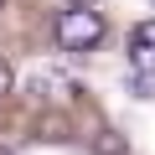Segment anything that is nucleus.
Returning <instances> with one entry per match:
<instances>
[{
    "label": "nucleus",
    "mask_w": 155,
    "mask_h": 155,
    "mask_svg": "<svg viewBox=\"0 0 155 155\" xmlns=\"http://www.w3.org/2000/svg\"><path fill=\"white\" fill-rule=\"evenodd\" d=\"M129 62H134V72L155 78V47H140V52H129Z\"/></svg>",
    "instance_id": "obj_6"
},
{
    "label": "nucleus",
    "mask_w": 155,
    "mask_h": 155,
    "mask_svg": "<svg viewBox=\"0 0 155 155\" xmlns=\"http://www.w3.org/2000/svg\"><path fill=\"white\" fill-rule=\"evenodd\" d=\"M11 88H16V72H11V62H5V57H0V93H11Z\"/></svg>",
    "instance_id": "obj_7"
},
{
    "label": "nucleus",
    "mask_w": 155,
    "mask_h": 155,
    "mask_svg": "<svg viewBox=\"0 0 155 155\" xmlns=\"http://www.w3.org/2000/svg\"><path fill=\"white\" fill-rule=\"evenodd\" d=\"M140 47H155V16H150V21H140V26L129 31V52H140Z\"/></svg>",
    "instance_id": "obj_4"
},
{
    "label": "nucleus",
    "mask_w": 155,
    "mask_h": 155,
    "mask_svg": "<svg viewBox=\"0 0 155 155\" xmlns=\"http://www.w3.org/2000/svg\"><path fill=\"white\" fill-rule=\"evenodd\" d=\"M52 31H57V47H62V52H93L109 26H104L98 11H62Z\"/></svg>",
    "instance_id": "obj_1"
},
{
    "label": "nucleus",
    "mask_w": 155,
    "mask_h": 155,
    "mask_svg": "<svg viewBox=\"0 0 155 155\" xmlns=\"http://www.w3.org/2000/svg\"><path fill=\"white\" fill-rule=\"evenodd\" d=\"M0 11H5V0H0Z\"/></svg>",
    "instance_id": "obj_10"
},
{
    "label": "nucleus",
    "mask_w": 155,
    "mask_h": 155,
    "mask_svg": "<svg viewBox=\"0 0 155 155\" xmlns=\"http://www.w3.org/2000/svg\"><path fill=\"white\" fill-rule=\"evenodd\" d=\"M67 5H72V11H93L98 0H67Z\"/></svg>",
    "instance_id": "obj_8"
},
{
    "label": "nucleus",
    "mask_w": 155,
    "mask_h": 155,
    "mask_svg": "<svg viewBox=\"0 0 155 155\" xmlns=\"http://www.w3.org/2000/svg\"><path fill=\"white\" fill-rule=\"evenodd\" d=\"M93 155H129V140L119 129H98L93 134Z\"/></svg>",
    "instance_id": "obj_3"
},
{
    "label": "nucleus",
    "mask_w": 155,
    "mask_h": 155,
    "mask_svg": "<svg viewBox=\"0 0 155 155\" xmlns=\"http://www.w3.org/2000/svg\"><path fill=\"white\" fill-rule=\"evenodd\" d=\"M0 155H16V150H0Z\"/></svg>",
    "instance_id": "obj_9"
},
{
    "label": "nucleus",
    "mask_w": 155,
    "mask_h": 155,
    "mask_svg": "<svg viewBox=\"0 0 155 155\" xmlns=\"http://www.w3.org/2000/svg\"><path fill=\"white\" fill-rule=\"evenodd\" d=\"M124 88H129L134 98H155V78H145V72H129V78H124Z\"/></svg>",
    "instance_id": "obj_5"
},
{
    "label": "nucleus",
    "mask_w": 155,
    "mask_h": 155,
    "mask_svg": "<svg viewBox=\"0 0 155 155\" xmlns=\"http://www.w3.org/2000/svg\"><path fill=\"white\" fill-rule=\"evenodd\" d=\"M31 93H36V98L62 104V98H72V93H78V83H72V78H62V72H36V78H31Z\"/></svg>",
    "instance_id": "obj_2"
}]
</instances>
